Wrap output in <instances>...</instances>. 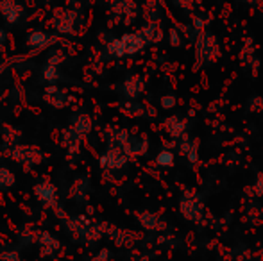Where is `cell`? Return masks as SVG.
Segmentation results:
<instances>
[{"label":"cell","mask_w":263,"mask_h":261,"mask_svg":"<svg viewBox=\"0 0 263 261\" xmlns=\"http://www.w3.org/2000/svg\"><path fill=\"white\" fill-rule=\"evenodd\" d=\"M158 163L159 165H166V167H168V165H172V154H170V152H161V154H159V157H158Z\"/></svg>","instance_id":"cell-1"}]
</instances>
